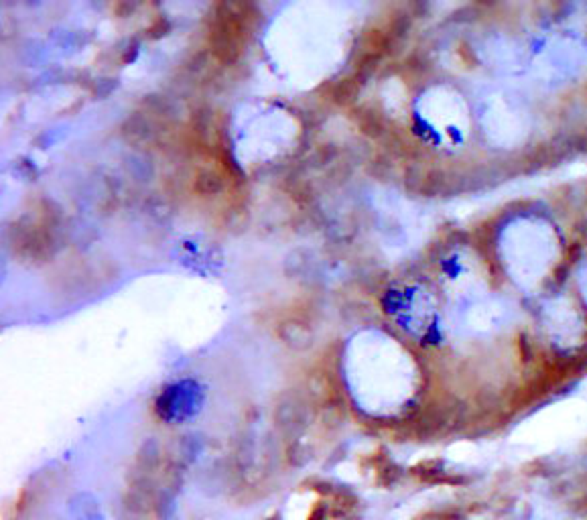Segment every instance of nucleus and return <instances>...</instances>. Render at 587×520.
<instances>
[{"label":"nucleus","mask_w":587,"mask_h":520,"mask_svg":"<svg viewBox=\"0 0 587 520\" xmlns=\"http://www.w3.org/2000/svg\"><path fill=\"white\" fill-rule=\"evenodd\" d=\"M277 333L283 340V344L293 348V350H307L311 346V340H313L311 327L301 317H289V319L281 322Z\"/></svg>","instance_id":"5"},{"label":"nucleus","mask_w":587,"mask_h":520,"mask_svg":"<svg viewBox=\"0 0 587 520\" xmlns=\"http://www.w3.org/2000/svg\"><path fill=\"white\" fill-rule=\"evenodd\" d=\"M224 177L220 171L214 169H199L194 181V189L199 195H218L224 189Z\"/></svg>","instance_id":"6"},{"label":"nucleus","mask_w":587,"mask_h":520,"mask_svg":"<svg viewBox=\"0 0 587 520\" xmlns=\"http://www.w3.org/2000/svg\"><path fill=\"white\" fill-rule=\"evenodd\" d=\"M122 136L134 147H153L161 136V124L149 112H134L122 124Z\"/></svg>","instance_id":"4"},{"label":"nucleus","mask_w":587,"mask_h":520,"mask_svg":"<svg viewBox=\"0 0 587 520\" xmlns=\"http://www.w3.org/2000/svg\"><path fill=\"white\" fill-rule=\"evenodd\" d=\"M309 409L297 392H283L274 407V423L283 437L295 439L307 427Z\"/></svg>","instance_id":"3"},{"label":"nucleus","mask_w":587,"mask_h":520,"mask_svg":"<svg viewBox=\"0 0 587 520\" xmlns=\"http://www.w3.org/2000/svg\"><path fill=\"white\" fill-rule=\"evenodd\" d=\"M244 4H216L209 21V47L218 62L234 64L242 53V41L246 32Z\"/></svg>","instance_id":"2"},{"label":"nucleus","mask_w":587,"mask_h":520,"mask_svg":"<svg viewBox=\"0 0 587 520\" xmlns=\"http://www.w3.org/2000/svg\"><path fill=\"white\" fill-rule=\"evenodd\" d=\"M356 92H358L356 80H342V82L333 88V100H335L337 104H348V102L354 100Z\"/></svg>","instance_id":"8"},{"label":"nucleus","mask_w":587,"mask_h":520,"mask_svg":"<svg viewBox=\"0 0 587 520\" xmlns=\"http://www.w3.org/2000/svg\"><path fill=\"white\" fill-rule=\"evenodd\" d=\"M59 214L51 212V203L47 210H39L33 218L25 216L10 228V246L17 257L27 262L41 264L55 250V232H57Z\"/></svg>","instance_id":"1"},{"label":"nucleus","mask_w":587,"mask_h":520,"mask_svg":"<svg viewBox=\"0 0 587 520\" xmlns=\"http://www.w3.org/2000/svg\"><path fill=\"white\" fill-rule=\"evenodd\" d=\"M358 124L362 130L370 136H378L384 130V120L378 112L370 110V108H362L358 112Z\"/></svg>","instance_id":"7"}]
</instances>
